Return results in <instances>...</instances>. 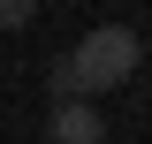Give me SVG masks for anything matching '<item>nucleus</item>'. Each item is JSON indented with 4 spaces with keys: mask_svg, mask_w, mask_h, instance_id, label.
Segmentation results:
<instances>
[{
    "mask_svg": "<svg viewBox=\"0 0 152 144\" xmlns=\"http://www.w3.org/2000/svg\"><path fill=\"white\" fill-rule=\"evenodd\" d=\"M31 23V0H0V31H23Z\"/></svg>",
    "mask_w": 152,
    "mask_h": 144,
    "instance_id": "nucleus-3",
    "label": "nucleus"
},
{
    "mask_svg": "<svg viewBox=\"0 0 152 144\" xmlns=\"http://www.w3.org/2000/svg\"><path fill=\"white\" fill-rule=\"evenodd\" d=\"M53 144H107V121H99L91 99H69V106H53Z\"/></svg>",
    "mask_w": 152,
    "mask_h": 144,
    "instance_id": "nucleus-2",
    "label": "nucleus"
},
{
    "mask_svg": "<svg viewBox=\"0 0 152 144\" xmlns=\"http://www.w3.org/2000/svg\"><path fill=\"white\" fill-rule=\"evenodd\" d=\"M137 61H145V38H137L129 23H99V31H84V38H76V53L46 76V91H53V106H69V99H91V91L129 84Z\"/></svg>",
    "mask_w": 152,
    "mask_h": 144,
    "instance_id": "nucleus-1",
    "label": "nucleus"
}]
</instances>
